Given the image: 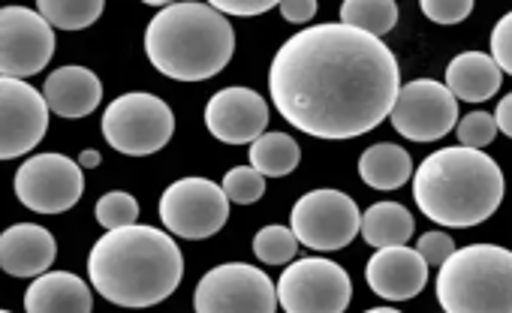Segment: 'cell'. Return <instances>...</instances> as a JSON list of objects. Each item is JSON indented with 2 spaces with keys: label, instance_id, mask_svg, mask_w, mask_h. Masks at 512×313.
Here are the masks:
<instances>
[{
  "label": "cell",
  "instance_id": "1",
  "mask_svg": "<svg viewBox=\"0 0 512 313\" xmlns=\"http://www.w3.org/2000/svg\"><path fill=\"white\" fill-rule=\"evenodd\" d=\"M401 91L392 49L326 22L293 34L269 67V94L287 124L314 139H356L380 127Z\"/></svg>",
  "mask_w": 512,
  "mask_h": 313
},
{
  "label": "cell",
  "instance_id": "2",
  "mask_svg": "<svg viewBox=\"0 0 512 313\" xmlns=\"http://www.w3.org/2000/svg\"><path fill=\"white\" fill-rule=\"evenodd\" d=\"M91 286L118 307H151L166 301L181 277L184 256L172 235L157 226L106 232L88 256Z\"/></svg>",
  "mask_w": 512,
  "mask_h": 313
},
{
  "label": "cell",
  "instance_id": "3",
  "mask_svg": "<svg viewBox=\"0 0 512 313\" xmlns=\"http://www.w3.org/2000/svg\"><path fill=\"white\" fill-rule=\"evenodd\" d=\"M413 199L428 220L470 229L500 208L503 172L485 151L464 145L440 148L413 172Z\"/></svg>",
  "mask_w": 512,
  "mask_h": 313
},
{
  "label": "cell",
  "instance_id": "4",
  "mask_svg": "<svg viewBox=\"0 0 512 313\" xmlns=\"http://www.w3.org/2000/svg\"><path fill=\"white\" fill-rule=\"evenodd\" d=\"M145 52L166 79L205 82L232 61L235 31L211 4H169L148 22Z\"/></svg>",
  "mask_w": 512,
  "mask_h": 313
},
{
  "label": "cell",
  "instance_id": "5",
  "mask_svg": "<svg viewBox=\"0 0 512 313\" xmlns=\"http://www.w3.org/2000/svg\"><path fill=\"white\" fill-rule=\"evenodd\" d=\"M443 313H512V253L497 244L455 250L437 274Z\"/></svg>",
  "mask_w": 512,
  "mask_h": 313
},
{
  "label": "cell",
  "instance_id": "6",
  "mask_svg": "<svg viewBox=\"0 0 512 313\" xmlns=\"http://www.w3.org/2000/svg\"><path fill=\"white\" fill-rule=\"evenodd\" d=\"M175 115L166 100L133 91L115 97L103 112V139L127 157H148L169 145Z\"/></svg>",
  "mask_w": 512,
  "mask_h": 313
},
{
  "label": "cell",
  "instance_id": "7",
  "mask_svg": "<svg viewBox=\"0 0 512 313\" xmlns=\"http://www.w3.org/2000/svg\"><path fill=\"white\" fill-rule=\"evenodd\" d=\"M196 313H275L278 289L272 277L244 262H223L202 274L193 292Z\"/></svg>",
  "mask_w": 512,
  "mask_h": 313
},
{
  "label": "cell",
  "instance_id": "8",
  "mask_svg": "<svg viewBox=\"0 0 512 313\" xmlns=\"http://www.w3.org/2000/svg\"><path fill=\"white\" fill-rule=\"evenodd\" d=\"M275 289L287 313H344L353 298L350 274L338 262L320 256L287 265Z\"/></svg>",
  "mask_w": 512,
  "mask_h": 313
},
{
  "label": "cell",
  "instance_id": "9",
  "mask_svg": "<svg viewBox=\"0 0 512 313\" xmlns=\"http://www.w3.org/2000/svg\"><path fill=\"white\" fill-rule=\"evenodd\" d=\"M362 226V211L353 196L341 190H311L305 193L290 214V229L299 244L311 250H341L347 247Z\"/></svg>",
  "mask_w": 512,
  "mask_h": 313
},
{
  "label": "cell",
  "instance_id": "10",
  "mask_svg": "<svg viewBox=\"0 0 512 313\" xmlns=\"http://www.w3.org/2000/svg\"><path fill=\"white\" fill-rule=\"evenodd\" d=\"M160 220L178 238H211L229 220V199L208 178H181L160 196Z\"/></svg>",
  "mask_w": 512,
  "mask_h": 313
},
{
  "label": "cell",
  "instance_id": "11",
  "mask_svg": "<svg viewBox=\"0 0 512 313\" xmlns=\"http://www.w3.org/2000/svg\"><path fill=\"white\" fill-rule=\"evenodd\" d=\"M16 196L37 214H64L85 193L82 166L64 154H37L16 172Z\"/></svg>",
  "mask_w": 512,
  "mask_h": 313
},
{
  "label": "cell",
  "instance_id": "12",
  "mask_svg": "<svg viewBox=\"0 0 512 313\" xmlns=\"http://www.w3.org/2000/svg\"><path fill=\"white\" fill-rule=\"evenodd\" d=\"M392 127L410 142H437L458 124V100L443 82L416 79L404 85L389 112Z\"/></svg>",
  "mask_w": 512,
  "mask_h": 313
},
{
  "label": "cell",
  "instance_id": "13",
  "mask_svg": "<svg viewBox=\"0 0 512 313\" xmlns=\"http://www.w3.org/2000/svg\"><path fill=\"white\" fill-rule=\"evenodd\" d=\"M55 55L52 25L28 7H7L0 13V73L4 79H25L40 70Z\"/></svg>",
  "mask_w": 512,
  "mask_h": 313
},
{
  "label": "cell",
  "instance_id": "14",
  "mask_svg": "<svg viewBox=\"0 0 512 313\" xmlns=\"http://www.w3.org/2000/svg\"><path fill=\"white\" fill-rule=\"evenodd\" d=\"M46 97L22 79H0V157L34 151L49 130Z\"/></svg>",
  "mask_w": 512,
  "mask_h": 313
},
{
  "label": "cell",
  "instance_id": "15",
  "mask_svg": "<svg viewBox=\"0 0 512 313\" xmlns=\"http://www.w3.org/2000/svg\"><path fill=\"white\" fill-rule=\"evenodd\" d=\"M205 127L223 145H253L269 127V103L250 88H223L205 106Z\"/></svg>",
  "mask_w": 512,
  "mask_h": 313
},
{
  "label": "cell",
  "instance_id": "16",
  "mask_svg": "<svg viewBox=\"0 0 512 313\" xmlns=\"http://www.w3.org/2000/svg\"><path fill=\"white\" fill-rule=\"evenodd\" d=\"M365 280L371 292L386 301H407L416 298L428 283L425 259L410 247H383L365 265Z\"/></svg>",
  "mask_w": 512,
  "mask_h": 313
},
{
  "label": "cell",
  "instance_id": "17",
  "mask_svg": "<svg viewBox=\"0 0 512 313\" xmlns=\"http://www.w3.org/2000/svg\"><path fill=\"white\" fill-rule=\"evenodd\" d=\"M58 256V241L46 226L16 223L0 235V268L13 277H43Z\"/></svg>",
  "mask_w": 512,
  "mask_h": 313
},
{
  "label": "cell",
  "instance_id": "18",
  "mask_svg": "<svg viewBox=\"0 0 512 313\" xmlns=\"http://www.w3.org/2000/svg\"><path fill=\"white\" fill-rule=\"evenodd\" d=\"M43 97L61 118H85L103 100V85L88 67H61L46 79Z\"/></svg>",
  "mask_w": 512,
  "mask_h": 313
},
{
  "label": "cell",
  "instance_id": "19",
  "mask_svg": "<svg viewBox=\"0 0 512 313\" xmlns=\"http://www.w3.org/2000/svg\"><path fill=\"white\" fill-rule=\"evenodd\" d=\"M94 295L79 274L46 271L25 292V313H91Z\"/></svg>",
  "mask_w": 512,
  "mask_h": 313
},
{
  "label": "cell",
  "instance_id": "20",
  "mask_svg": "<svg viewBox=\"0 0 512 313\" xmlns=\"http://www.w3.org/2000/svg\"><path fill=\"white\" fill-rule=\"evenodd\" d=\"M500 82H503V73L485 52H461L446 67V91L455 100L485 103L497 97Z\"/></svg>",
  "mask_w": 512,
  "mask_h": 313
},
{
  "label": "cell",
  "instance_id": "21",
  "mask_svg": "<svg viewBox=\"0 0 512 313\" xmlns=\"http://www.w3.org/2000/svg\"><path fill=\"white\" fill-rule=\"evenodd\" d=\"M359 175L374 190H398L413 178V160L401 145L380 142L359 157Z\"/></svg>",
  "mask_w": 512,
  "mask_h": 313
},
{
  "label": "cell",
  "instance_id": "22",
  "mask_svg": "<svg viewBox=\"0 0 512 313\" xmlns=\"http://www.w3.org/2000/svg\"><path fill=\"white\" fill-rule=\"evenodd\" d=\"M413 217L404 205L398 202H377L371 205L365 214H362V238L374 247V250H383V247H404L410 238H413Z\"/></svg>",
  "mask_w": 512,
  "mask_h": 313
},
{
  "label": "cell",
  "instance_id": "23",
  "mask_svg": "<svg viewBox=\"0 0 512 313\" xmlns=\"http://www.w3.org/2000/svg\"><path fill=\"white\" fill-rule=\"evenodd\" d=\"M302 160V148L287 133H263L250 145V166L263 178H284Z\"/></svg>",
  "mask_w": 512,
  "mask_h": 313
},
{
  "label": "cell",
  "instance_id": "24",
  "mask_svg": "<svg viewBox=\"0 0 512 313\" xmlns=\"http://www.w3.org/2000/svg\"><path fill=\"white\" fill-rule=\"evenodd\" d=\"M341 25L380 40L398 25V4L395 0H347L341 7Z\"/></svg>",
  "mask_w": 512,
  "mask_h": 313
},
{
  "label": "cell",
  "instance_id": "25",
  "mask_svg": "<svg viewBox=\"0 0 512 313\" xmlns=\"http://www.w3.org/2000/svg\"><path fill=\"white\" fill-rule=\"evenodd\" d=\"M103 0H40L37 13L61 31H85L103 16Z\"/></svg>",
  "mask_w": 512,
  "mask_h": 313
},
{
  "label": "cell",
  "instance_id": "26",
  "mask_svg": "<svg viewBox=\"0 0 512 313\" xmlns=\"http://www.w3.org/2000/svg\"><path fill=\"white\" fill-rule=\"evenodd\" d=\"M299 250V238L293 235V229L287 226H263L260 232L253 235V253L260 262L266 265H284V262H293Z\"/></svg>",
  "mask_w": 512,
  "mask_h": 313
},
{
  "label": "cell",
  "instance_id": "27",
  "mask_svg": "<svg viewBox=\"0 0 512 313\" xmlns=\"http://www.w3.org/2000/svg\"><path fill=\"white\" fill-rule=\"evenodd\" d=\"M94 214H97V223L106 232L127 229V226H136V220H139V202L124 190H112L97 202Z\"/></svg>",
  "mask_w": 512,
  "mask_h": 313
},
{
  "label": "cell",
  "instance_id": "28",
  "mask_svg": "<svg viewBox=\"0 0 512 313\" xmlns=\"http://www.w3.org/2000/svg\"><path fill=\"white\" fill-rule=\"evenodd\" d=\"M223 193L229 202L235 205H253V202H260L263 193H266V178L256 172L253 166H235L226 172L223 178Z\"/></svg>",
  "mask_w": 512,
  "mask_h": 313
},
{
  "label": "cell",
  "instance_id": "29",
  "mask_svg": "<svg viewBox=\"0 0 512 313\" xmlns=\"http://www.w3.org/2000/svg\"><path fill=\"white\" fill-rule=\"evenodd\" d=\"M455 133H458V142L464 148L482 151L497 136V127H494V118L488 112H470L455 124Z\"/></svg>",
  "mask_w": 512,
  "mask_h": 313
},
{
  "label": "cell",
  "instance_id": "30",
  "mask_svg": "<svg viewBox=\"0 0 512 313\" xmlns=\"http://www.w3.org/2000/svg\"><path fill=\"white\" fill-rule=\"evenodd\" d=\"M419 10L434 25H458L473 13V0H422Z\"/></svg>",
  "mask_w": 512,
  "mask_h": 313
},
{
  "label": "cell",
  "instance_id": "31",
  "mask_svg": "<svg viewBox=\"0 0 512 313\" xmlns=\"http://www.w3.org/2000/svg\"><path fill=\"white\" fill-rule=\"evenodd\" d=\"M500 73H512V16H503L491 31V55Z\"/></svg>",
  "mask_w": 512,
  "mask_h": 313
},
{
  "label": "cell",
  "instance_id": "32",
  "mask_svg": "<svg viewBox=\"0 0 512 313\" xmlns=\"http://www.w3.org/2000/svg\"><path fill=\"white\" fill-rule=\"evenodd\" d=\"M416 253L425 259V265H443L455 253V241L449 232H425L416 241Z\"/></svg>",
  "mask_w": 512,
  "mask_h": 313
},
{
  "label": "cell",
  "instance_id": "33",
  "mask_svg": "<svg viewBox=\"0 0 512 313\" xmlns=\"http://www.w3.org/2000/svg\"><path fill=\"white\" fill-rule=\"evenodd\" d=\"M220 16H241V19H250V16H266V13H272L278 4L275 0H260V4H235V0H214L211 4Z\"/></svg>",
  "mask_w": 512,
  "mask_h": 313
},
{
  "label": "cell",
  "instance_id": "34",
  "mask_svg": "<svg viewBox=\"0 0 512 313\" xmlns=\"http://www.w3.org/2000/svg\"><path fill=\"white\" fill-rule=\"evenodd\" d=\"M278 7H281V16L293 25H305L317 16L314 0H284V4H278Z\"/></svg>",
  "mask_w": 512,
  "mask_h": 313
},
{
  "label": "cell",
  "instance_id": "35",
  "mask_svg": "<svg viewBox=\"0 0 512 313\" xmlns=\"http://www.w3.org/2000/svg\"><path fill=\"white\" fill-rule=\"evenodd\" d=\"M491 118H494L497 133L512 136V97H503V100L497 103V112H494Z\"/></svg>",
  "mask_w": 512,
  "mask_h": 313
},
{
  "label": "cell",
  "instance_id": "36",
  "mask_svg": "<svg viewBox=\"0 0 512 313\" xmlns=\"http://www.w3.org/2000/svg\"><path fill=\"white\" fill-rule=\"evenodd\" d=\"M100 163H103L100 151H82V154H79V166H82V169H94V166H100Z\"/></svg>",
  "mask_w": 512,
  "mask_h": 313
},
{
  "label": "cell",
  "instance_id": "37",
  "mask_svg": "<svg viewBox=\"0 0 512 313\" xmlns=\"http://www.w3.org/2000/svg\"><path fill=\"white\" fill-rule=\"evenodd\" d=\"M365 313H401V310H395V307H371Z\"/></svg>",
  "mask_w": 512,
  "mask_h": 313
},
{
  "label": "cell",
  "instance_id": "38",
  "mask_svg": "<svg viewBox=\"0 0 512 313\" xmlns=\"http://www.w3.org/2000/svg\"><path fill=\"white\" fill-rule=\"evenodd\" d=\"M0 313H13V310H0Z\"/></svg>",
  "mask_w": 512,
  "mask_h": 313
}]
</instances>
